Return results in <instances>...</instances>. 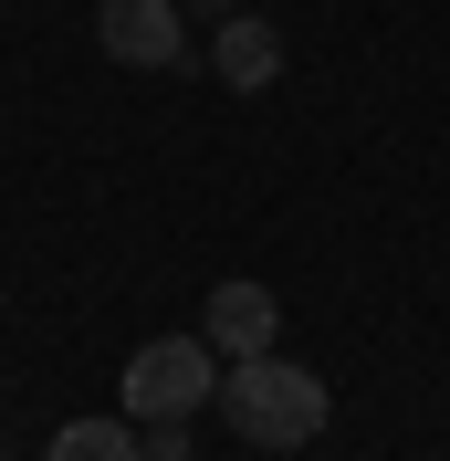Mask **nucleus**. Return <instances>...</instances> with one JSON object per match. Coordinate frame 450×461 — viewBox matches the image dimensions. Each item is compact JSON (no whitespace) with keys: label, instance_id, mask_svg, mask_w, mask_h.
<instances>
[{"label":"nucleus","instance_id":"f257e3e1","mask_svg":"<svg viewBox=\"0 0 450 461\" xmlns=\"http://www.w3.org/2000/svg\"><path fill=\"white\" fill-rule=\"evenodd\" d=\"M220 420L252 451H304L325 420H336V388L314 367H293V357H230L220 367Z\"/></svg>","mask_w":450,"mask_h":461},{"label":"nucleus","instance_id":"f03ea898","mask_svg":"<svg viewBox=\"0 0 450 461\" xmlns=\"http://www.w3.org/2000/svg\"><path fill=\"white\" fill-rule=\"evenodd\" d=\"M220 399V346L210 336H158L126 357V420L137 430H189V409Z\"/></svg>","mask_w":450,"mask_h":461},{"label":"nucleus","instance_id":"7ed1b4c3","mask_svg":"<svg viewBox=\"0 0 450 461\" xmlns=\"http://www.w3.org/2000/svg\"><path fill=\"white\" fill-rule=\"evenodd\" d=\"M189 11H178V0H105V11H94V42H105L115 63H137V74H178V63H189Z\"/></svg>","mask_w":450,"mask_h":461},{"label":"nucleus","instance_id":"20e7f679","mask_svg":"<svg viewBox=\"0 0 450 461\" xmlns=\"http://www.w3.org/2000/svg\"><path fill=\"white\" fill-rule=\"evenodd\" d=\"M199 336L220 346V357H273V336H283V304L252 284V273H230V284H210V304H199Z\"/></svg>","mask_w":450,"mask_h":461},{"label":"nucleus","instance_id":"39448f33","mask_svg":"<svg viewBox=\"0 0 450 461\" xmlns=\"http://www.w3.org/2000/svg\"><path fill=\"white\" fill-rule=\"evenodd\" d=\"M210 63H220L230 95H262V85H283V32L262 22V11H230L220 42H210Z\"/></svg>","mask_w":450,"mask_h":461},{"label":"nucleus","instance_id":"423d86ee","mask_svg":"<svg viewBox=\"0 0 450 461\" xmlns=\"http://www.w3.org/2000/svg\"><path fill=\"white\" fill-rule=\"evenodd\" d=\"M42 461H158V451H147L137 420H63V430L42 440Z\"/></svg>","mask_w":450,"mask_h":461},{"label":"nucleus","instance_id":"0eeeda50","mask_svg":"<svg viewBox=\"0 0 450 461\" xmlns=\"http://www.w3.org/2000/svg\"><path fill=\"white\" fill-rule=\"evenodd\" d=\"M199 11H220V22H230V11H241V0H199Z\"/></svg>","mask_w":450,"mask_h":461},{"label":"nucleus","instance_id":"6e6552de","mask_svg":"<svg viewBox=\"0 0 450 461\" xmlns=\"http://www.w3.org/2000/svg\"><path fill=\"white\" fill-rule=\"evenodd\" d=\"M0 461H11V451H0Z\"/></svg>","mask_w":450,"mask_h":461}]
</instances>
